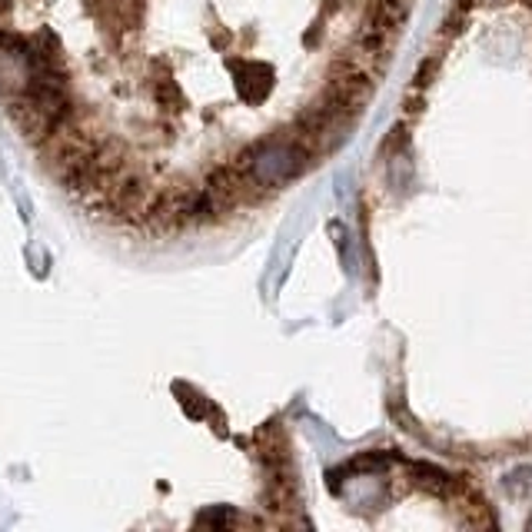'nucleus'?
I'll list each match as a JSON object with an SVG mask.
<instances>
[{"label": "nucleus", "mask_w": 532, "mask_h": 532, "mask_svg": "<svg viewBox=\"0 0 532 532\" xmlns=\"http://www.w3.org/2000/svg\"><path fill=\"white\" fill-rule=\"evenodd\" d=\"M4 7H7V0H0V11H4Z\"/></svg>", "instance_id": "f03ea898"}, {"label": "nucleus", "mask_w": 532, "mask_h": 532, "mask_svg": "<svg viewBox=\"0 0 532 532\" xmlns=\"http://www.w3.org/2000/svg\"><path fill=\"white\" fill-rule=\"evenodd\" d=\"M7 113H11L14 127H17L27 140H47V137L61 127V123L53 120L51 113L43 110L33 97H27V93H14V97H7Z\"/></svg>", "instance_id": "f257e3e1"}]
</instances>
